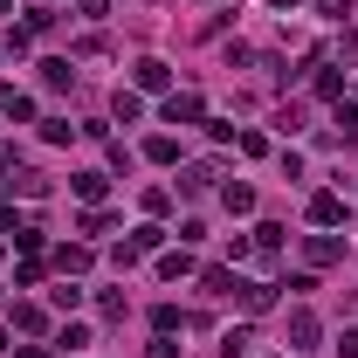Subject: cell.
I'll list each match as a JSON object with an SVG mask.
<instances>
[{"instance_id":"83f0119b","label":"cell","mask_w":358,"mask_h":358,"mask_svg":"<svg viewBox=\"0 0 358 358\" xmlns=\"http://www.w3.org/2000/svg\"><path fill=\"white\" fill-rule=\"evenodd\" d=\"M7 7H14V0H0V14H7Z\"/></svg>"},{"instance_id":"2e32d148","label":"cell","mask_w":358,"mask_h":358,"mask_svg":"<svg viewBox=\"0 0 358 358\" xmlns=\"http://www.w3.org/2000/svg\"><path fill=\"white\" fill-rule=\"evenodd\" d=\"M179 324H186V317H179V310H173V303H159V310H152V331H166V338H173Z\"/></svg>"},{"instance_id":"6da1fadb","label":"cell","mask_w":358,"mask_h":358,"mask_svg":"<svg viewBox=\"0 0 358 358\" xmlns=\"http://www.w3.org/2000/svg\"><path fill=\"white\" fill-rule=\"evenodd\" d=\"M200 117H207V103H200L193 90H173V96H166V124H200Z\"/></svg>"},{"instance_id":"e0dca14e","label":"cell","mask_w":358,"mask_h":358,"mask_svg":"<svg viewBox=\"0 0 358 358\" xmlns=\"http://www.w3.org/2000/svg\"><path fill=\"white\" fill-rule=\"evenodd\" d=\"M55 268H69V275H76V268H90V248H55Z\"/></svg>"},{"instance_id":"5bb4252c","label":"cell","mask_w":358,"mask_h":358,"mask_svg":"<svg viewBox=\"0 0 358 358\" xmlns=\"http://www.w3.org/2000/svg\"><path fill=\"white\" fill-rule=\"evenodd\" d=\"M145 159H152V166H173V159H179V138H152Z\"/></svg>"},{"instance_id":"52a82bcc","label":"cell","mask_w":358,"mask_h":358,"mask_svg":"<svg viewBox=\"0 0 358 358\" xmlns=\"http://www.w3.org/2000/svg\"><path fill=\"white\" fill-rule=\"evenodd\" d=\"M103 186H110V173H69V193L76 200H103Z\"/></svg>"},{"instance_id":"603a6c76","label":"cell","mask_w":358,"mask_h":358,"mask_svg":"<svg viewBox=\"0 0 358 358\" xmlns=\"http://www.w3.org/2000/svg\"><path fill=\"white\" fill-rule=\"evenodd\" d=\"M338 358H358V331H345V338H338Z\"/></svg>"},{"instance_id":"ffe728a7","label":"cell","mask_w":358,"mask_h":358,"mask_svg":"<svg viewBox=\"0 0 358 358\" xmlns=\"http://www.w3.org/2000/svg\"><path fill=\"white\" fill-rule=\"evenodd\" d=\"M145 358H179V345H173V338H166V331H159V338L145 345Z\"/></svg>"},{"instance_id":"30bf717a","label":"cell","mask_w":358,"mask_h":358,"mask_svg":"<svg viewBox=\"0 0 358 358\" xmlns=\"http://www.w3.org/2000/svg\"><path fill=\"white\" fill-rule=\"evenodd\" d=\"M248 345H255V331H248V324H234V331H221V358H241Z\"/></svg>"},{"instance_id":"277c9868","label":"cell","mask_w":358,"mask_h":358,"mask_svg":"<svg viewBox=\"0 0 358 358\" xmlns=\"http://www.w3.org/2000/svg\"><path fill=\"white\" fill-rule=\"evenodd\" d=\"M131 76H138V90H173V69H166L159 55H145V62H131Z\"/></svg>"},{"instance_id":"ac0fdd59","label":"cell","mask_w":358,"mask_h":358,"mask_svg":"<svg viewBox=\"0 0 358 358\" xmlns=\"http://www.w3.org/2000/svg\"><path fill=\"white\" fill-rule=\"evenodd\" d=\"M179 186H186V193H207V186H214V166H193V173L179 179Z\"/></svg>"},{"instance_id":"7c38bea8","label":"cell","mask_w":358,"mask_h":358,"mask_svg":"<svg viewBox=\"0 0 358 358\" xmlns=\"http://www.w3.org/2000/svg\"><path fill=\"white\" fill-rule=\"evenodd\" d=\"M69 76H76V69H69V55H55V62H42V83H48V90H69Z\"/></svg>"},{"instance_id":"5b68a950","label":"cell","mask_w":358,"mask_h":358,"mask_svg":"<svg viewBox=\"0 0 358 358\" xmlns=\"http://www.w3.org/2000/svg\"><path fill=\"white\" fill-rule=\"evenodd\" d=\"M241 310H275V282H241Z\"/></svg>"},{"instance_id":"9c48e42d","label":"cell","mask_w":358,"mask_h":358,"mask_svg":"<svg viewBox=\"0 0 358 358\" xmlns=\"http://www.w3.org/2000/svg\"><path fill=\"white\" fill-rule=\"evenodd\" d=\"M255 255H268V262L282 255V227H275V221H262V227H255Z\"/></svg>"},{"instance_id":"44dd1931","label":"cell","mask_w":358,"mask_h":358,"mask_svg":"<svg viewBox=\"0 0 358 358\" xmlns=\"http://www.w3.org/2000/svg\"><path fill=\"white\" fill-rule=\"evenodd\" d=\"M317 14H324V21H345V14H352V0H317Z\"/></svg>"},{"instance_id":"d6986e66","label":"cell","mask_w":358,"mask_h":358,"mask_svg":"<svg viewBox=\"0 0 358 358\" xmlns=\"http://www.w3.org/2000/svg\"><path fill=\"white\" fill-rule=\"evenodd\" d=\"M186 268H193V255H186V248H179V255H159V275H186Z\"/></svg>"},{"instance_id":"ba28073f","label":"cell","mask_w":358,"mask_h":358,"mask_svg":"<svg viewBox=\"0 0 358 358\" xmlns=\"http://www.w3.org/2000/svg\"><path fill=\"white\" fill-rule=\"evenodd\" d=\"M289 345H296V352H310V345H317V317H310V310L289 317Z\"/></svg>"},{"instance_id":"4316f807","label":"cell","mask_w":358,"mask_h":358,"mask_svg":"<svg viewBox=\"0 0 358 358\" xmlns=\"http://www.w3.org/2000/svg\"><path fill=\"white\" fill-rule=\"evenodd\" d=\"M268 7H282V14H289V7H303V0H268Z\"/></svg>"},{"instance_id":"4fadbf2b","label":"cell","mask_w":358,"mask_h":358,"mask_svg":"<svg viewBox=\"0 0 358 358\" xmlns=\"http://www.w3.org/2000/svg\"><path fill=\"white\" fill-rule=\"evenodd\" d=\"M42 324H48L42 303H14V331H42Z\"/></svg>"},{"instance_id":"8992f818","label":"cell","mask_w":358,"mask_h":358,"mask_svg":"<svg viewBox=\"0 0 358 358\" xmlns=\"http://www.w3.org/2000/svg\"><path fill=\"white\" fill-rule=\"evenodd\" d=\"M310 221L317 227H338V221H345V200H338V193H317V200H310Z\"/></svg>"},{"instance_id":"7402d4cb","label":"cell","mask_w":358,"mask_h":358,"mask_svg":"<svg viewBox=\"0 0 358 358\" xmlns=\"http://www.w3.org/2000/svg\"><path fill=\"white\" fill-rule=\"evenodd\" d=\"M76 7H83V21H103L110 14V0H76Z\"/></svg>"},{"instance_id":"9a60e30c","label":"cell","mask_w":358,"mask_h":358,"mask_svg":"<svg viewBox=\"0 0 358 358\" xmlns=\"http://www.w3.org/2000/svg\"><path fill=\"white\" fill-rule=\"evenodd\" d=\"M42 138H48V145H69L76 124H69V117H42Z\"/></svg>"},{"instance_id":"d4e9b609","label":"cell","mask_w":358,"mask_h":358,"mask_svg":"<svg viewBox=\"0 0 358 358\" xmlns=\"http://www.w3.org/2000/svg\"><path fill=\"white\" fill-rule=\"evenodd\" d=\"M7 173H14V152H7V145H0V179H7Z\"/></svg>"},{"instance_id":"cb8c5ba5","label":"cell","mask_w":358,"mask_h":358,"mask_svg":"<svg viewBox=\"0 0 358 358\" xmlns=\"http://www.w3.org/2000/svg\"><path fill=\"white\" fill-rule=\"evenodd\" d=\"M14 358H48V345H21V352H14Z\"/></svg>"},{"instance_id":"8fae6325","label":"cell","mask_w":358,"mask_h":358,"mask_svg":"<svg viewBox=\"0 0 358 358\" xmlns=\"http://www.w3.org/2000/svg\"><path fill=\"white\" fill-rule=\"evenodd\" d=\"M221 200H227V214H248V207H255V193H248L241 179H227V186H221Z\"/></svg>"},{"instance_id":"7a4b0ae2","label":"cell","mask_w":358,"mask_h":358,"mask_svg":"<svg viewBox=\"0 0 358 358\" xmlns=\"http://www.w3.org/2000/svg\"><path fill=\"white\" fill-rule=\"evenodd\" d=\"M159 241H166V227H159V221H145V227H131V241H124V255H117V262L131 268L138 255H152V248H159Z\"/></svg>"},{"instance_id":"f1b7e54d","label":"cell","mask_w":358,"mask_h":358,"mask_svg":"<svg viewBox=\"0 0 358 358\" xmlns=\"http://www.w3.org/2000/svg\"><path fill=\"white\" fill-rule=\"evenodd\" d=\"M42 7H48V0H42Z\"/></svg>"},{"instance_id":"3957f363","label":"cell","mask_w":358,"mask_h":358,"mask_svg":"<svg viewBox=\"0 0 358 358\" xmlns=\"http://www.w3.org/2000/svg\"><path fill=\"white\" fill-rule=\"evenodd\" d=\"M303 255H310V268H331V262H345V241H338V234H310Z\"/></svg>"},{"instance_id":"484cf974","label":"cell","mask_w":358,"mask_h":358,"mask_svg":"<svg viewBox=\"0 0 358 358\" xmlns=\"http://www.w3.org/2000/svg\"><path fill=\"white\" fill-rule=\"evenodd\" d=\"M0 110H14V83H0Z\"/></svg>"}]
</instances>
